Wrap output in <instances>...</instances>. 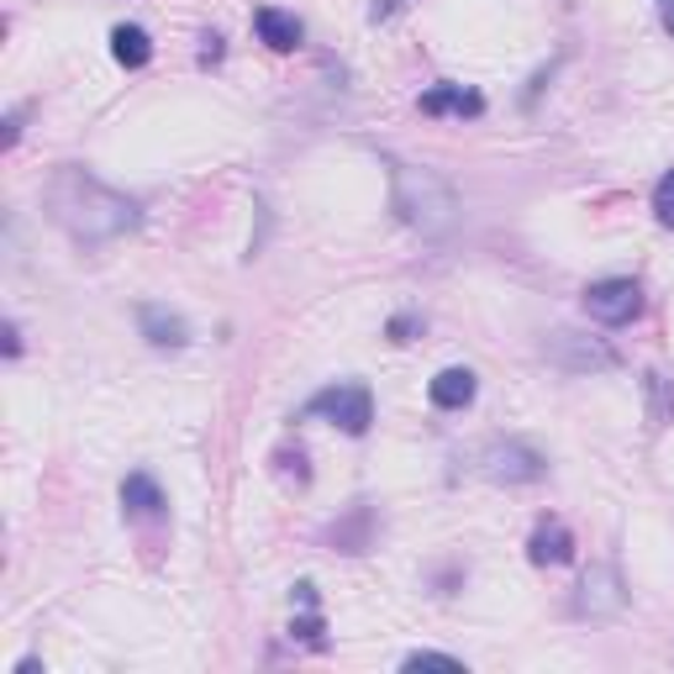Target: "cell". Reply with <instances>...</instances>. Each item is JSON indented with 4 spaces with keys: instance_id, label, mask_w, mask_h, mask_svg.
Instances as JSON below:
<instances>
[{
    "instance_id": "obj_24",
    "label": "cell",
    "mask_w": 674,
    "mask_h": 674,
    "mask_svg": "<svg viewBox=\"0 0 674 674\" xmlns=\"http://www.w3.org/2000/svg\"><path fill=\"white\" fill-rule=\"evenodd\" d=\"M21 127H27V106H17V111L6 117V148H17L21 142Z\"/></svg>"
},
{
    "instance_id": "obj_14",
    "label": "cell",
    "mask_w": 674,
    "mask_h": 674,
    "mask_svg": "<svg viewBox=\"0 0 674 674\" xmlns=\"http://www.w3.org/2000/svg\"><path fill=\"white\" fill-rule=\"evenodd\" d=\"M163 490L153 475H127L121 479V512L132 516V522H153V516H163Z\"/></svg>"
},
{
    "instance_id": "obj_18",
    "label": "cell",
    "mask_w": 674,
    "mask_h": 674,
    "mask_svg": "<svg viewBox=\"0 0 674 674\" xmlns=\"http://www.w3.org/2000/svg\"><path fill=\"white\" fill-rule=\"evenodd\" d=\"M406 670H464V658L437 654V648H417V654H406Z\"/></svg>"
},
{
    "instance_id": "obj_20",
    "label": "cell",
    "mask_w": 674,
    "mask_h": 674,
    "mask_svg": "<svg viewBox=\"0 0 674 674\" xmlns=\"http://www.w3.org/2000/svg\"><path fill=\"white\" fill-rule=\"evenodd\" d=\"M654 217L664 221V227H674V169L654 185Z\"/></svg>"
},
{
    "instance_id": "obj_7",
    "label": "cell",
    "mask_w": 674,
    "mask_h": 674,
    "mask_svg": "<svg viewBox=\"0 0 674 674\" xmlns=\"http://www.w3.org/2000/svg\"><path fill=\"white\" fill-rule=\"evenodd\" d=\"M575 612L591 616V622H606V616L627 612V585L616 575V564H591V569H585L579 595H575Z\"/></svg>"
},
{
    "instance_id": "obj_5",
    "label": "cell",
    "mask_w": 674,
    "mask_h": 674,
    "mask_svg": "<svg viewBox=\"0 0 674 674\" xmlns=\"http://www.w3.org/2000/svg\"><path fill=\"white\" fill-rule=\"evenodd\" d=\"M643 311V285L637 279H595L585 285V317L601 321V327H627V321Z\"/></svg>"
},
{
    "instance_id": "obj_13",
    "label": "cell",
    "mask_w": 674,
    "mask_h": 674,
    "mask_svg": "<svg viewBox=\"0 0 674 674\" xmlns=\"http://www.w3.org/2000/svg\"><path fill=\"white\" fill-rule=\"evenodd\" d=\"M475 390H479V379H475V369H464V364L443 369V375L427 385V396H433L437 412H464V406L475 400Z\"/></svg>"
},
{
    "instance_id": "obj_21",
    "label": "cell",
    "mask_w": 674,
    "mask_h": 674,
    "mask_svg": "<svg viewBox=\"0 0 674 674\" xmlns=\"http://www.w3.org/2000/svg\"><path fill=\"white\" fill-rule=\"evenodd\" d=\"M385 333H390V343H412V337L422 333V317L400 311V317H390V327H385Z\"/></svg>"
},
{
    "instance_id": "obj_6",
    "label": "cell",
    "mask_w": 674,
    "mask_h": 674,
    "mask_svg": "<svg viewBox=\"0 0 674 674\" xmlns=\"http://www.w3.org/2000/svg\"><path fill=\"white\" fill-rule=\"evenodd\" d=\"M479 469L496 485H537L543 469H548V458L537 454V448H527V443H516V437H500V443H490L479 454Z\"/></svg>"
},
{
    "instance_id": "obj_16",
    "label": "cell",
    "mask_w": 674,
    "mask_h": 674,
    "mask_svg": "<svg viewBox=\"0 0 674 674\" xmlns=\"http://www.w3.org/2000/svg\"><path fill=\"white\" fill-rule=\"evenodd\" d=\"M643 396H648V427H670L674 422V379L664 369H648L643 375Z\"/></svg>"
},
{
    "instance_id": "obj_19",
    "label": "cell",
    "mask_w": 674,
    "mask_h": 674,
    "mask_svg": "<svg viewBox=\"0 0 674 674\" xmlns=\"http://www.w3.org/2000/svg\"><path fill=\"white\" fill-rule=\"evenodd\" d=\"M275 464H279V475H296V485H306V479H311V469H306V448H279L275 454Z\"/></svg>"
},
{
    "instance_id": "obj_10",
    "label": "cell",
    "mask_w": 674,
    "mask_h": 674,
    "mask_svg": "<svg viewBox=\"0 0 674 674\" xmlns=\"http://www.w3.org/2000/svg\"><path fill=\"white\" fill-rule=\"evenodd\" d=\"M527 558H533L537 569H548V564H569V558H575V533H569L558 516L537 522L533 537H527Z\"/></svg>"
},
{
    "instance_id": "obj_22",
    "label": "cell",
    "mask_w": 674,
    "mask_h": 674,
    "mask_svg": "<svg viewBox=\"0 0 674 674\" xmlns=\"http://www.w3.org/2000/svg\"><path fill=\"white\" fill-rule=\"evenodd\" d=\"M396 11H406V0H369V21H375V27L379 21H390Z\"/></svg>"
},
{
    "instance_id": "obj_15",
    "label": "cell",
    "mask_w": 674,
    "mask_h": 674,
    "mask_svg": "<svg viewBox=\"0 0 674 674\" xmlns=\"http://www.w3.org/2000/svg\"><path fill=\"white\" fill-rule=\"evenodd\" d=\"M111 59L121 69H142V63L153 59V38L142 32L138 21H121V27H111Z\"/></svg>"
},
{
    "instance_id": "obj_2",
    "label": "cell",
    "mask_w": 674,
    "mask_h": 674,
    "mask_svg": "<svg viewBox=\"0 0 674 674\" xmlns=\"http://www.w3.org/2000/svg\"><path fill=\"white\" fill-rule=\"evenodd\" d=\"M390 169V206L396 217L422 232V238H448L458 227V196L433 175V169H417V163H400V159H385Z\"/></svg>"
},
{
    "instance_id": "obj_8",
    "label": "cell",
    "mask_w": 674,
    "mask_h": 674,
    "mask_svg": "<svg viewBox=\"0 0 674 674\" xmlns=\"http://www.w3.org/2000/svg\"><path fill=\"white\" fill-rule=\"evenodd\" d=\"M327 543H333L337 554H369L375 548V512H369V500H354L348 516L327 527Z\"/></svg>"
},
{
    "instance_id": "obj_3",
    "label": "cell",
    "mask_w": 674,
    "mask_h": 674,
    "mask_svg": "<svg viewBox=\"0 0 674 674\" xmlns=\"http://www.w3.org/2000/svg\"><path fill=\"white\" fill-rule=\"evenodd\" d=\"M300 417H327L337 433L364 437L369 422H375V396L364 385H327V390H317V396L300 406Z\"/></svg>"
},
{
    "instance_id": "obj_4",
    "label": "cell",
    "mask_w": 674,
    "mask_h": 674,
    "mask_svg": "<svg viewBox=\"0 0 674 674\" xmlns=\"http://www.w3.org/2000/svg\"><path fill=\"white\" fill-rule=\"evenodd\" d=\"M543 358H548L554 369H564V375H601V369H616V364H622V354H616L612 343L569 333V327H558V333L543 337Z\"/></svg>"
},
{
    "instance_id": "obj_11",
    "label": "cell",
    "mask_w": 674,
    "mask_h": 674,
    "mask_svg": "<svg viewBox=\"0 0 674 674\" xmlns=\"http://www.w3.org/2000/svg\"><path fill=\"white\" fill-rule=\"evenodd\" d=\"M417 106H422V117H485V96L464 90V85H433Z\"/></svg>"
},
{
    "instance_id": "obj_12",
    "label": "cell",
    "mask_w": 674,
    "mask_h": 674,
    "mask_svg": "<svg viewBox=\"0 0 674 674\" xmlns=\"http://www.w3.org/2000/svg\"><path fill=\"white\" fill-rule=\"evenodd\" d=\"M138 333L153 348H185L190 343V321L179 311H169V306H138Z\"/></svg>"
},
{
    "instance_id": "obj_9",
    "label": "cell",
    "mask_w": 674,
    "mask_h": 674,
    "mask_svg": "<svg viewBox=\"0 0 674 674\" xmlns=\"http://www.w3.org/2000/svg\"><path fill=\"white\" fill-rule=\"evenodd\" d=\"M254 32L264 48H275V53H296L300 38H306V27H300L296 11H279V6H258L254 11Z\"/></svg>"
},
{
    "instance_id": "obj_1",
    "label": "cell",
    "mask_w": 674,
    "mask_h": 674,
    "mask_svg": "<svg viewBox=\"0 0 674 674\" xmlns=\"http://www.w3.org/2000/svg\"><path fill=\"white\" fill-rule=\"evenodd\" d=\"M42 206H48V217L59 221L80 248H100V242L121 238V232H132L142 221L138 200L111 190L106 179H96L90 169H80V163L53 169L48 190H42Z\"/></svg>"
},
{
    "instance_id": "obj_17",
    "label": "cell",
    "mask_w": 674,
    "mask_h": 674,
    "mask_svg": "<svg viewBox=\"0 0 674 674\" xmlns=\"http://www.w3.org/2000/svg\"><path fill=\"white\" fill-rule=\"evenodd\" d=\"M327 622H321V612L317 606H306V616H296V622H290V637H296V643H306V648H327Z\"/></svg>"
},
{
    "instance_id": "obj_23",
    "label": "cell",
    "mask_w": 674,
    "mask_h": 674,
    "mask_svg": "<svg viewBox=\"0 0 674 674\" xmlns=\"http://www.w3.org/2000/svg\"><path fill=\"white\" fill-rule=\"evenodd\" d=\"M200 63H206V69L221 63V38H217V32H200Z\"/></svg>"
},
{
    "instance_id": "obj_25",
    "label": "cell",
    "mask_w": 674,
    "mask_h": 674,
    "mask_svg": "<svg viewBox=\"0 0 674 674\" xmlns=\"http://www.w3.org/2000/svg\"><path fill=\"white\" fill-rule=\"evenodd\" d=\"M6 358H21V327L6 321Z\"/></svg>"
},
{
    "instance_id": "obj_27",
    "label": "cell",
    "mask_w": 674,
    "mask_h": 674,
    "mask_svg": "<svg viewBox=\"0 0 674 674\" xmlns=\"http://www.w3.org/2000/svg\"><path fill=\"white\" fill-rule=\"evenodd\" d=\"M658 17H664V32L674 38V0H664V11H658Z\"/></svg>"
},
{
    "instance_id": "obj_26",
    "label": "cell",
    "mask_w": 674,
    "mask_h": 674,
    "mask_svg": "<svg viewBox=\"0 0 674 674\" xmlns=\"http://www.w3.org/2000/svg\"><path fill=\"white\" fill-rule=\"evenodd\" d=\"M296 601H300V606H317V585H311V579H300V585H296Z\"/></svg>"
}]
</instances>
